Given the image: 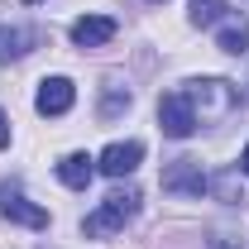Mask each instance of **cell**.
I'll return each mask as SVG.
<instances>
[{
    "label": "cell",
    "instance_id": "cell-1",
    "mask_svg": "<svg viewBox=\"0 0 249 249\" xmlns=\"http://www.w3.org/2000/svg\"><path fill=\"white\" fill-rule=\"evenodd\" d=\"M182 96H187V106H192V115H196V124L201 120H225L240 106V91L230 82H220V77H196V82H187Z\"/></svg>",
    "mask_w": 249,
    "mask_h": 249
},
{
    "label": "cell",
    "instance_id": "cell-2",
    "mask_svg": "<svg viewBox=\"0 0 249 249\" xmlns=\"http://www.w3.org/2000/svg\"><path fill=\"white\" fill-rule=\"evenodd\" d=\"M134 211H139V187H115V192L101 201V211H91V216H87V225H82V230H87L91 240H106V235H115V230H120Z\"/></svg>",
    "mask_w": 249,
    "mask_h": 249
},
{
    "label": "cell",
    "instance_id": "cell-3",
    "mask_svg": "<svg viewBox=\"0 0 249 249\" xmlns=\"http://www.w3.org/2000/svg\"><path fill=\"white\" fill-rule=\"evenodd\" d=\"M158 129H163L168 139H187V134L196 129V115H192V106H187L182 91H168L158 101Z\"/></svg>",
    "mask_w": 249,
    "mask_h": 249
},
{
    "label": "cell",
    "instance_id": "cell-4",
    "mask_svg": "<svg viewBox=\"0 0 249 249\" xmlns=\"http://www.w3.org/2000/svg\"><path fill=\"white\" fill-rule=\"evenodd\" d=\"M163 192H178V196H201L206 192V173L196 158H178L163 168Z\"/></svg>",
    "mask_w": 249,
    "mask_h": 249
},
{
    "label": "cell",
    "instance_id": "cell-5",
    "mask_svg": "<svg viewBox=\"0 0 249 249\" xmlns=\"http://www.w3.org/2000/svg\"><path fill=\"white\" fill-rule=\"evenodd\" d=\"M0 211H5V220H19L29 230H43L48 225V211L43 206H34L24 192H15V187H5V182H0Z\"/></svg>",
    "mask_w": 249,
    "mask_h": 249
},
{
    "label": "cell",
    "instance_id": "cell-6",
    "mask_svg": "<svg viewBox=\"0 0 249 249\" xmlns=\"http://www.w3.org/2000/svg\"><path fill=\"white\" fill-rule=\"evenodd\" d=\"M72 101H77V87H72L67 77H48V82H38V96H34L38 115H67Z\"/></svg>",
    "mask_w": 249,
    "mask_h": 249
},
{
    "label": "cell",
    "instance_id": "cell-7",
    "mask_svg": "<svg viewBox=\"0 0 249 249\" xmlns=\"http://www.w3.org/2000/svg\"><path fill=\"white\" fill-rule=\"evenodd\" d=\"M139 158H144V144H139V139H129V144H110L106 154L96 158V168H101L106 178H129V173L139 168Z\"/></svg>",
    "mask_w": 249,
    "mask_h": 249
},
{
    "label": "cell",
    "instance_id": "cell-8",
    "mask_svg": "<svg viewBox=\"0 0 249 249\" xmlns=\"http://www.w3.org/2000/svg\"><path fill=\"white\" fill-rule=\"evenodd\" d=\"M115 29H120V24H115L110 15H82V19L72 24V43H77V48H101V43L115 38Z\"/></svg>",
    "mask_w": 249,
    "mask_h": 249
},
{
    "label": "cell",
    "instance_id": "cell-9",
    "mask_svg": "<svg viewBox=\"0 0 249 249\" xmlns=\"http://www.w3.org/2000/svg\"><path fill=\"white\" fill-rule=\"evenodd\" d=\"M34 43H38V34H34V29H19V24H0V62L24 58Z\"/></svg>",
    "mask_w": 249,
    "mask_h": 249
},
{
    "label": "cell",
    "instance_id": "cell-10",
    "mask_svg": "<svg viewBox=\"0 0 249 249\" xmlns=\"http://www.w3.org/2000/svg\"><path fill=\"white\" fill-rule=\"evenodd\" d=\"M91 173H96V158H87V154H67L58 163V178L72 187V192H87V187H91Z\"/></svg>",
    "mask_w": 249,
    "mask_h": 249
},
{
    "label": "cell",
    "instance_id": "cell-11",
    "mask_svg": "<svg viewBox=\"0 0 249 249\" xmlns=\"http://www.w3.org/2000/svg\"><path fill=\"white\" fill-rule=\"evenodd\" d=\"M129 110V91L120 87V77H106V96H101V120H115Z\"/></svg>",
    "mask_w": 249,
    "mask_h": 249
},
{
    "label": "cell",
    "instance_id": "cell-12",
    "mask_svg": "<svg viewBox=\"0 0 249 249\" xmlns=\"http://www.w3.org/2000/svg\"><path fill=\"white\" fill-rule=\"evenodd\" d=\"M220 48H225V53H245L249 48V24L245 19H230V24L220 29Z\"/></svg>",
    "mask_w": 249,
    "mask_h": 249
},
{
    "label": "cell",
    "instance_id": "cell-13",
    "mask_svg": "<svg viewBox=\"0 0 249 249\" xmlns=\"http://www.w3.org/2000/svg\"><path fill=\"white\" fill-rule=\"evenodd\" d=\"M216 19H225V0H192V24H216Z\"/></svg>",
    "mask_w": 249,
    "mask_h": 249
},
{
    "label": "cell",
    "instance_id": "cell-14",
    "mask_svg": "<svg viewBox=\"0 0 249 249\" xmlns=\"http://www.w3.org/2000/svg\"><path fill=\"white\" fill-rule=\"evenodd\" d=\"M206 187H216V196L220 201H240V173L235 168H225V173H216Z\"/></svg>",
    "mask_w": 249,
    "mask_h": 249
},
{
    "label": "cell",
    "instance_id": "cell-15",
    "mask_svg": "<svg viewBox=\"0 0 249 249\" xmlns=\"http://www.w3.org/2000/svg\"><path fill=\"white\" fill-rule=\"evenodd\" d=\"M10 144V120H5V110H0V149Z\"/></svg>",
    "mask_w": 249,
    "mask_h": 249
},
{
    "label": "cell",
    "instance_id": "cell-16",
    "mask_svg": "<svg viewBox=\"0 0 249 249\" xmlns=\"http://www.w3.org/2000/svg\"><path fill=\"white\" fill-rule=\"evenodd\" d=\"M240 168H245V178H249V149H245V158H240Z\"/></svg>",
    "mask_w": 249,
    "mask_h": 249
},
{
    "label": "cell",
    "instance_id": "cell-17",
    "mask_svg": "<svg viewBox=\"0 0 249 249\" xmlns=\"http://www.w3.org/2000/svg\"><path fill=\"white\" fill-rule=\"evenodd\" d=\"M216 249H235V245H230V240H216Z\"/></svg>",
    "mask_w": 249,
    "mask_h": 249
},
{
    "label": "cell",
    "instance_id": "cell-18",
    "mask_svg": "<svg viewBox=\"0 0 249 249\" xmlns=\"http://www.w3.org/2000/svg\"><path fill=\"white\" fill-rule=\"evenodd\" d=\"M24 5H38V0H24Z\"/></svg>",
    "mask_w": 249,
    "mask_h": 249
},
{
    "label": "cell",
    "instance_id": "cell-19",
    "mask_svg": "<svg viewBox=\"0 0 249 249\" xmlns=\"http://www.w3.org/2000/svg\"><path fill=\"white\" fill-rule=\"evenodd\" d=\"M154 5H163V0H154Z\"/></svg>",
    "mask_w": 249,
    "mask_h": 249
}]
</instances>
